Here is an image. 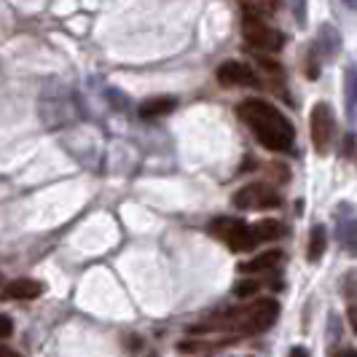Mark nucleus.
Segmentation results:
<instances>
[{"label": "nucleus", "mask_w": 357, "mask_h": 357, "mask_svg": "<svg viewBox=\"0 0 357 357\" xmlns=\"http://www.w3.org/2000/svg\"><path fill=\"white\" fill-rule=\"evenodd\" d=\"M239 119L252 129V135L258 137V143L268 148V151H280V153H290L293 143H296V129L287 121L285 116L264 100H245L236 107Z\"/></svg>", "instance_id": "nucleus-1"}, {"label": "nucleus", "mask_w": 357, "mask_h": 357, "mask_svg": "<svg viewBox=\"0 0 357 357\" xmlns=\"http://www.w3.org/2000/svg\"><path fill=\"white\" fill-rule=\"evenodd\" d=\"M277 314H280V304L274 298H258L252 306L242 309L239 317H234V328L239 333H264L266 328H271L277 322Z\"/></svg>", "instance_id": "nucleus-2"}, {"label": "nucleus", "mask_w": 357, "mask_h": 357, "mask_svg": "<svg viewBox=\"0 0 357 357\" xmlns=\"http://www.w3.org/2000/svg\"><path fill=\"white\" fill-rule=\"evenodd\" d=\"M242 33L245 40L255 46V49H264V52H280L285 46V36L274 27H268L264 19L258 17L255 11L245 8V22H242Z\"/></svg>", "instance_id": "nucleus-3"}, {"label": "nucleus", "mask_w": 357, "mask_h": 357, "mask_svg": "<svg viewBox=\"0 0 357 357\" xmlns=\"http://www.w3.org/2000/svg\"><path fill=\"white\" fill-rule=\"evenodd\" d=\"M333 110L328 102H317V105L312 107V113H309V135H312V145H314V151L325 156L328 151H331V140H333Z\"/></svg>", "instance_id": "nucleus-4"}, {"label": "nucleus", "mask_w": 357, "mask_h": 357, "mask_svg": "<svg viewBox=\"0 0 357 357\" xmlns=\"http://www.w3.org/2000/svg\"><path fill=\"white\" fill-rule=\"evenodd\" d=\"M215 234L236 252H248L258 245V236L252 231L245 220H236V218H223L215 223Z\"/></svg>", "instance_id": "nucleus-5"}, {"label": "nucleus", "mask_w": 357, "mask_h": 357, "mask_svg": "<svg viewBox=\"0 0 357 357\" xmlns=\"http://www.w3.org/2000/svg\"><path fill=\"white\" fill-rule=\"evenodd\" d=\"M280 202L282 197L268 185H248L234 194V204L239 210H268V207H277Z\"/></svg>", "instance_id": "nucleus-6"}, {"label": "nucleus", "mask_w": 357, "mask_h": 357, "mask_svg": "<svg viewBox=\"0 0 357 357\" xmlns=\"http://www.w3.org/2000/svg\"><path fill=\"white\" fill-rule=\"evenodd\" d=\"M218 81L223 86H250L255 84V73L245 62H226L218 68Z\"/></svg>", "instance_id": "nucleus-7"}, {"label": "nucleus", "mask_w": 357, "mask_h": 357, "mask_svg": "<svg viewBox=\"0 0 357 357\" xmlns=\"http://www.w3.org/2000/svg\"><path fill=\"white\" fill-rule=\"evenodd\" d=\"M38 296H43V285L36 280H14L3 287V298L8 301H33Z\"/></svg>", "instance_id": "nucleus-8"}, {"label": "nucleus", "mask_w": 357, "mask_h": 357, "mask_svg": "<svg viewBox=\"0 0 357 357\" xmlns=\"http://www.w3.org/2000/svg\"><path fill=\"white\" fill-rule=\"evenodd\" d=\"M317 52L325 56V62H328V59H333V56L341 52V36H339V30H336V27L322 24L320 33H317Z\"/></svg>", "instance_id": "nucleus-9"}, {"label": "nucleus", "mask_w": 357, "mask_h": 357, "mask_svg": "<svg viewBox=\"0 0 357 357\" xmlns=\"http://www.w3.org/2000/svg\"><path fill=\"white\" fill-rule=\"evenodd\" d=\"M178 105V100L175 97H169V94H161V97H148L143 105H140V116L143 119H159V116H167V113H172Z\"/></svg>", "instance_id": "nucleus-10"}, {"label": "nucleus", "mask_w": 357, "mask_h": 357, "mask_svg": "<svg viewBox=\"0 0 357 357\" xmlns=\"http://www.w3.org/2000/svg\"><path fill=\"white\" fill-rule=\"evenodd\" d=\"M280 258H282V252H280V250L258 252L255 258L245 261V264H239V271H242V274H258V271H268L271 266H277V264H280Z\"/></svg>", "instance_id": "nucleus-11"}, {"label": "nucleus", "mask_w": 357, "mask_h": 357, "mask_svg": "<svg viewBox=\"0 0 357 357\" xmlns=\"http://www.w3.org/2000/svg\"><path fill=\"white\" fill-rule=\"evenodd\" d=\"M252 231L258 236V242H274L285 236V226L280 220H261L258 226H252Z\"/></svg>", "instance_id": "nucleus-12"}, {"label": "nucleus", "mask_w": 357, "mask_h": 357, "mask_svg": "<svg viewBox=\"0 0 357 357\" xmlns=\"http://www.w3.org/2000/svg\"><path fill=\"white\" fill-rule=\"evenodd\" d=\"M325 245H328V231H325V226H314V229H312V236H309V261H320L322 252H325Z\"/></svg>", "instance_id": "nucleus-13"}, {"label": "nucleus", "mask_w": 357, "mask_h": 357, "mask_svg": "<svg viewBox=\"0 0 357 357\" xmlns=\"http://www.w3.org/2000/svg\"><path fill=\"white\" fill-rule=\"evenodd\" d=\"M339 239H341V245L349 250V255H357V220L341 223Z\"/></svg>", "instance_id": "nucleus-14"}, {"label": "nucleus", "mask_w": 357, "mask_h": 357, "mask_svg": "<svg viewBox=\"0 0 357 357\" xmlns=\"http://www.w3.org/2000/svg\"><path fill=\"white\" fill-rule=\"evenodd\" d=\"M258 287H261V282H258V280H242L239 285L234 287V293H236L239 298H250V296H255V293H258Z\"/></svg>", "instance_id": "nucleus-15"}, {"label": "nucleus", "mask_w": 357, "mask_h": 357, "mask_svg": "<svg viewBox=\"0 0 357 357\" xmlns=\"http://www.w3.org/2000/svg\"><path fill=\"white\" fill-rule=\"evenodd\" d=\"M290 8H293V17H296V22L304 27V24H306V0H290Z\"/></svg>", "instance_id": "nucleus-16"}, {"label": "nucleus", "mask_w": 357, "mask_h": 357, "mask_svg": "<svg viewBox=\"0 0 357 357\" xmlns=\"http://www.w3.org/2000/svg\"><path fill=\"white\" fill-rule=\"evenodd\" d=\"M11 331H14V322L8 314H0V339H8L11 336Z\"/></svg>", "instance_id": "nucleus-17"}, {"label": "nucleus", "mask_w": 357, "mask_h": 357, "mask_svg": "<svg viewBox=\"0 0 357 357\" xmlns=\"http://www.w3.org/2000/svg\"><path fill=\"white\" fill-rule=\"evenodd\" d=\"M17 352L14 349H8V347H0V357H14Z\"/></svg>", "instance_id": "nucleus-18"}, {"label": "nucleus", "mask_w": 357, "mask_h": 357, "mask_svg": "<svg viewBox=\"0 0 357 357\" xmlns=\"http://www.w3.org/2000/svg\"><path fill=\"white\" fill-rule=\"evenodd\" d=\"M344 3H347L349 8H357V0H344Z\"/></svg>", "instance_id": "nucleus-19"}]
</instances>
